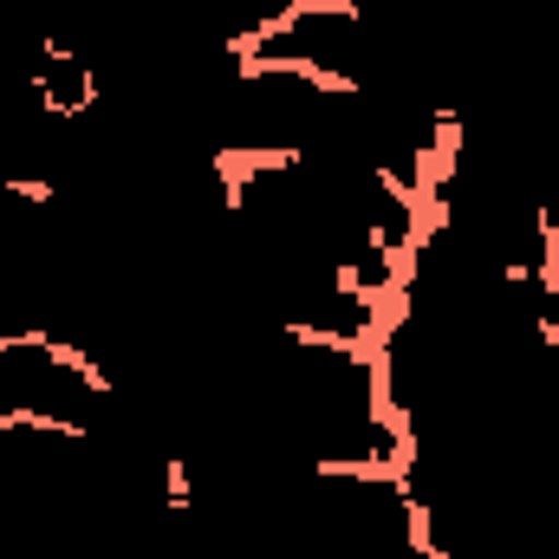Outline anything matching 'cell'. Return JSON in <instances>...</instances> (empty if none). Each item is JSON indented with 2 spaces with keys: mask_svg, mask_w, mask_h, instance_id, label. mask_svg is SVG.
Listing matches in <instances>:
<instances>
[{
  "mask_svg": "<svg viewBox=\"0 0 559 559\" xmlns=\"http://www.w3.org/2000/svg\"><path fill=\"white\" fill-rule=\"evenodd\" d=\"M306 163V150H215V176H222V189H228V209H241L248 202V176H280V169H299Z\"/></svg>",
  "mask_w": 559,
  "mask_h": 559,
  "instance_id": "1",
  "label": "cell"
},
{
  "mask_svg": "<svg viewBox=\"0 0 559 559\" xmlns=\"http://www.w3.org/2000/svg\"><path fill=\"white\" fill-rule=\"evenodd\" d=\"M404 501V540H411V554L417 559H449L442 547H436V521H429V501H423L417 488L411 495H397Z\"/></svg>",
  "mask_w": 559,
  "mask_h": 559,
  "instance_id": "2",
  "label": "cell"
},
{
  "mask_svg": "<svg viewBox=\"0 0 559 559\" xmlns=\"http://www.w3.org/2000/svg\"><path fill=\"white\" fill-rule=\"evenodd\" d=\"M163 495H169V508H189V501H195V488H189V462H182V455L163 462Z\"/></svg>",
  "mask_w": 559,
  "mask_h": 559,
  "instance_id": "3",
  "label": "cell"
}]
</instances>
